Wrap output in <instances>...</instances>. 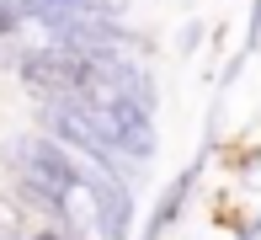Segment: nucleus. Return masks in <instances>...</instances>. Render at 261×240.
I'll use <instances>...</instances> for the list:
<instances>
[{
	"label": "nucleus",
	"mask_w": 261,
	"mask_h": 240,
	"mask_svg": "<svg viewBox=\"0 0 261 240\" xmlns=\"http://www.w3.org/2000/svg\"><path fill=\"white\" fill-rule=\"evenodd\" d=\"M16 64H21V86L43 102H75L80 96V54H69V48H54V43L27 48Z\"/></svg>",
	"instance_id": "obj_1"
},
{
	"label": "nucleus",
	"mask_w": 261,
	"mask_h": 240,
	"mask_svg": "<svg viewBox=\"0 0 261 240\" xmlns=\"http://www.w3.org/2000/svg\"><path fill=\"white\" fill-rule=\"evenodd\" d=\"M86 192H91V208H96L101 240H128V224H134V192H128V182L86 171Z\"/></svg>",
	"instance_id": "obj_2"
},
{
	"label": "nucleus",
	"mask_w": 261,
	"mask_h": 240,
	"mask_svg": "<svg viewBox=\"0 0 261 240\" xmlns=\"http://www.w3.org/2000/svg\"><path fill=\"white\" fill-rule=\"evenodd\" d=\"M197 176H203V155H197V160H192V165H187V171L171 182V187L160 192L155 213H149V224H144V240H160L176 219H181V208H187V198H192V182H197Z\"/></svg>",
	"instance_id": "obj_3"
},
{
	"label": "nucleus",
	"mask_w": 261,
	"mask_h": 240,
	"mask_svg": "<svg viewBox=\"0 0 261 240\" xmlns=\"http://www.w3.org/2000/svg\"><path fill=\"white\" fill-rule=\"evenodd\" d=\"M21 27H27V21H21V11L11 6V0H0V43H6V38H16Z\"/></svg>",
	"instance_id": "obj_4"
},
{
	"label": "nucleus",
	"mask_w": 261,
	"mask_h": 240,
	"mask_svg": "<svg viewBox=\"0 0 261 240\" xmlns=\"http://www.w3.org/2000/svg\"><path fill=\"white\" fill-rule=\"evenodd\" d=\"M27 240H69V235H64V230H59V224H38V230H32Z\"/></svg>",
	"instance_id": "obj_5"
},
{
	"label": "nucleus",
	"mask_w": 261,
	"mask_h": 240,
	"mask_svg": "<svg viewBox=\"0 0 261 240\" xmlns=\"http://www.w3.org/2000/svg\"><path fill=\"white\" fill-rule=\"evenodd\" d=\"M0 240H21V235H11V230H6V235H0Z\"/></svg>",
	"instance_id": "obj_6"
}]
</instances>
